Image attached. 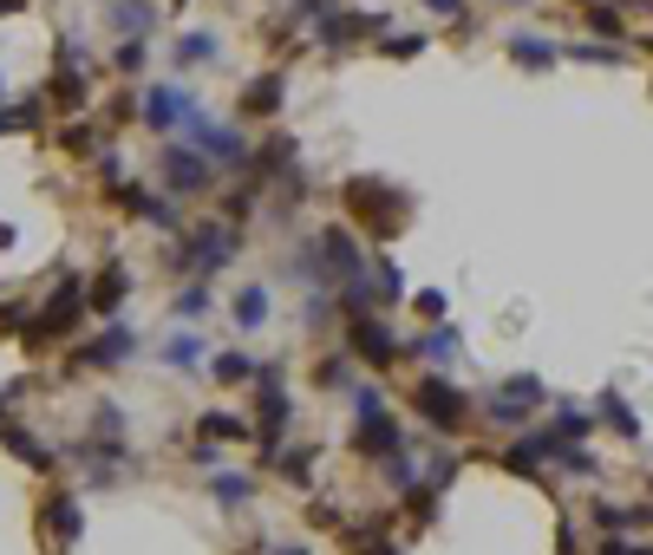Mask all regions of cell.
Returning a JSON list of instances; mask_svg holds the SVG:
<instances>
[{"instance_id": "8992f818", "label": "cell", "mask_w": 653, "mask_h": 555, "mask_svg": "<svg viewBox=\"0 0 653 555\" xmlns=\"http://www.w3.org/2000/svg\"><path fill=\"white\" fill-rule=\"evenodd\" d=\"M157 177H164V196L190 203V196H203V190L216 183V164H209L196 144H164V150H157Z\"/></svg>"}, {"instance_id": "836d02e7", "label": "cell", "mask_w": 653, "mask_h": 555, "mask_svg": "<svg viewBox=\"0 0 653 555\" xmlns=\"http://www.w3.org/2000/svg\"><path fill=\"white\" fill-rule=\"evenodd\" d=\"M255 373H262V366H255V360H249L242 347H229V353H216V379H222V386H249Z\"/></svg>"}, {"instance_id": "6da1fadb", "label": "cell", "mask_w": 653, "mask_h": 555, "mask_svg": "<svg viewBox=\"0 0 653 555\" xmlns=\"http://www.w3.org/2000/svg\"><path fill=\"white\" fill-rule=\"evenodd\" d=\"M85 307H92V301H85V275H59V288L46 294V307H33V321L20 327V347H26V353H52V347L78 327Z\"/></svg>"}, {"instance_id": "e575fe53", "label": "cell", "mask_w": 653, "mask_h": 555, "mask_svg": "<svg viewBox=\"0 0 653 555\" xmlns=\"http://www.w3.org/2000/svg\"><path fill=\"white\" fill-rule=\"evenodd\" d=\"M170 314H177V321H203V314H209V288H203V275H196L190 288H177V301H170Z\"/></svg>"}, {"instance_id": "db71d44e", "label": "cell", "mask_w": 653, "mask_h": 555, "mask_svg": "<svg viewBox=\"0 0 653 555\" xmlns=\"http://www.w3.org/2000/svg\"><path fill=\"white\" fill-rule=\"evenodd\" d=\"M268 555H307V550H268Z\"/></svg>"}, {"instance_id": "4316f807", "label": "cell", "mask_w": 653, "mask_h": 555, "mask_svg": "<svg viewBox=\"0 0 653 555\" xmlns=\"http://www.w3.org/2000/svg\"><path fill=\"white\" fill-rule=\"evenodd\" d=\"M209 491H216V504H229V510H249V504H255V478H249V471H216Z\"/></svg>"}, {"instance_id": "681fc988", "label": "cell", "mask_w": 653, "mask_h": 555, "mask_svg": "<svg viewBox=\"0 0 653 555\" xmlns=\"http://www.w3.org/2000/svg\"><path fill=\"white\" fill-rule=\"evenodd\" d=\"M432 13H445V20H464V0H425Z\"/></svg>"}, {"instance_id": "603a6c76", "label": "cell", "mask_w": 653, "mask_h": 555, "mask_svg": "<svg viewBox=\"0 0 653 555\" xmlns=\"http://www.w3.org/2000/svg\"><path fill=\"white\" fill-rule=\"evenodd\" d=\"M458 347H464V340H458V327H425L406 353H419L425 366H451V353H458Z\"/></svg>"}, {"instance_id": "bcb514c9", "label": "cell", "mask_w": 653, "mask_h": 555, "mask_svg": "<svg viewBox=\"0 0 653 555\" xmlns=\"http://www.w3.org/2000/svg\"><path fill=\"white\" fill-rule=\"evenodd\" d=\"M451 478H458V458H445V451H438V458H432V484H438V491H445V484H451Z\"/></svg>"}, {"instance_id": "60d3db41", "label": "cell", "mask_w": 653, "mask_h": 555, "mask_svg": "<svg viewBox=\"0 0 653 555\" xmlns=\"http://www.w3.org/2000/svg\"><path fill=\"white\" fill-rule=\"evenodd\" d=\"M340 0H288V20H327Z\"/></svg>"}, {"instance_id": "ba28073f", "label": "cell", "mask_w": 653, "mask_h": 555, "mask_svg": "<svg viewBox=\"0 0 653 555\" xmlns=\"http://www.w3.org/2000/svg\"><path fill=\"white\" fill-rule=\"evenodd\" d=\"M347 347H353L373 373H392V366L406 360V340H399L392 321H379V314H353V321H347Z\"/></svg>"}, {"instance_id": "83f0119b", "label": "cell", "mask_w": 653, "mask_h": 555, "mask_svg": "<svg viewBox=\"0 0 653 555\" xmlns=\"http://www.w3.org/2000/svg\"><path fill=\"white\" fill-rule=\"evenodd\" d=\"M595 419H608V432H615V438H628V445L641 438V419L628 412V399H621V393H602V406H595Z\"/></svg>"}, {"instance_id": "816d5d0a", "label": "cell", "mask_w": 653, "mask_h": 555, "mask_svg": "<svg viewBox=\"0 0 653 555\" xmlns=\"http://www.w3.org/2000/svg\"><path fill=\"white\" fill-rule=\"evenodd\" d=\"M7 406H13V399H7V393H0V425H7Z\"/></svg>"}, {"instance_id": "f6af8a7d", "label": "cell", "mask_w": 653, "mask_h": 555, "mask_svg": "<svg viewBox=\"0 0 653 555\" xmlns=\"http://www.w3.org/2000/svg\"><path fill=\"white\" fill-rule=\"evenodd\" d=\"M26 321H33V307H26V301H7V307H0V327H7V334H13V327H26Z\"/></svg>"}, {"instance_id": "484cf974", "label": "cell", "mask_w": 653, "mask_h": 555, "mask_svg": "<svg viewBox=\"0 0 653 555\" xmlns=\"http://www.w3.org/2000/svg\"><path fill=\"white\" fill-rule=\"evenodd\" d=\"M111 26H118L124 39H144V33L157 26V7H150V0H111Z\"/></svg>"}, {"instance_id": "7402d4cb", "label": "cell", "mask_w": 653, "mask_h": 555, "mask_svg": "<svg viewBox=\"0 0 653 555\" xmlns=\"http://www.w3.org/2000/svg\"><path fill=\"white\" fill-rule=\"evenodd\" d=\"M0 445H7L26 471H52V451H46V438H39V432H26V425H0Z\"/></svg>"}, {"instance_id": "4dcf8cb0", "label": "cell", "mask_w": 653, "mask_h": 555, "mask_svg": "<svg viewBox=\"0 0 653 555\" xmlns=\"http://www.w3.org/2000/svg\"><path fill=\"white\" fill-rule=\"evenodd\" d=\"M46 124V98H20V105H0V131H39Z\"/></svg>"}, {"instance_id": "11a10c76", "label": "cell", "mask_w": 653, "mask_h": 555, "mask_svg": "<svg viewBox=\"0 0 653 555\" xmlns=\"http://www.w3.org/2000/svg\"><path fill=\"white\" fill-rule=\"evenodd\" d=\"M504 7H523V0H504Z\"/></svg>"}, {"instance_id": "5b68a950", "label": "cell", "mask_w": 653, "mask_h": 555, "mask_svg": "<svg viewBox=\"0 0 653 555\" xmlns=\"http://www.w3.org/2000/svg\"><path fill=\"white\" fill-rule=\"evenodd\" d=\"M412 406H419V419H425V425H438V432H464V425H471V412H477V406H471V393H464V386H451L438 366L412 386Z\"/></svg>"}, {"instance_id": "7bdbcfd3", "label": "cell", "mask_w": 653, "mask_h": 555, "mask_svg": "<svg viewBox=\"0 0 653 555\" xmlns=\"http://www.w3.org/2000/svg\"><path fill=\"white\" fill-rule=\"evenodd\" d=\"M445 307H451L445 288H419V314H425V321H445Z\"/></svg>"}, {"instance_id": "74e56055", "label": "cell", "mask_w": 653, "mask_h": 555, "mask_svg": "<svg viewBox=\"0 0 653 555\" xmlns=\"http://www.w3.org/2000/svg\"><path fill=\"white\" fill-rule=\"evenodd\" d=\"M549 432L582 445V438H589V412H576V406H549Z\"/></svg>"}, {"instance_id": "7a4b0ae2", "label": "cell", "mask_w": 653, "mask_h": 555, "mask_svg": "<svg viewBox=\"0 0 653 555\" xmlns=\"http://www.w3.org/2000/svg\"><path fill=\"white\" fill-rule=\"evenodd\" d=\"M340 203H347V209L373 229V242H392V229H399V222H406V209H412V203H406L392 183H379V177H353V183L340 190Z\"/></svg>"}, {"instance_id": "3957f363", "label": "cell", "mask_w": 653, "mask_h": 555, "mask_svg": "<svg viewBox=\"0 0 653 555\" xmlns=\"http://www.w3.org/2000/svg\"><path fill=\"white\" fill-rule=\"evenodd\" d=\"M235 249H242V236H235L229 222H196V229L177 236L170 268H183V275H216L222 262H235Z\"/></svg>"}, {"instance_id": "7dc6e473", "label": "cell", "mask_w": 653, "mask_h": 555, "mask_svg": "<svg viewBox=\"0 0 653 555\" xmlns=\"http://www.w3.org/2000/svg\"><path fill=\"white\" fill-rule=\"evenodd\" d=\"M360 555H406L399 543H386V536H360Z\"/></svg>"}, {"instance_id": "f1b7e54d", "label": "cell", "mask_w": 653, "mask_h": 555, "mask_svg": "<svg viewBox=\"0 0 653 555\" xmlns=\"http://www.w3.org/2000/svg\"><path fill=\"white\" fill-rule=\"evenodd\" d=\"M268 307H275V301H268V288H242V294H235V327H242V334L268 327Z\"/></svg>"}, {"instance_id": "c3c4849f", "label": "cell", "mask_w": 653, "mask_h": 555, "mask_svg": "<svg viewBox=\"0 0 653 555\" xmlns=\"http://www.w3.org/2000/svg\"><path fill=\"white\" fill-rule=\"evenodd\" d=\"M595 555H634V543H621V536H602V543H595Z\"/></svg>"}, {"instance_id": "6f0895ef", "label": "cell", "mask_w": 653, "mask_h": 555, "mask_svg": "<svg viewBox=\"0 0 653 555\" xmlns=\"http://www.w3.org/2000/svg\"><path fill=\"white\" fill-rule=\"evenodd\" d=\"M170 7H183V0H170Z\"/></svg>"}, {"instance_id": "d590c367", "label": "cell", "mask_w": 653, "mask_h": 555, "mask_svg": "<svg viewBox=\"0 0 653 555\" xmlns=\"http://www.w3.org/2000/svg\"><path fill=\"white\" fill-rule=\"evenodd\" d=\"M196 360H203V340H196V334H170V340H164V366H177V373H190Z\"/></svg>"}, {"instance_id": "d6986e66", "label": "cell", "mask_w": 653, "mask_h": 555, "mask_svg": "<svg viewBox=\"0 0 653 555\" xmlns=\"http://www.w3.org/2000/svg\"><path fill=\"white\" fill-rule=\"evenodd\" d=\"M124 294H131V268H124V262H105V268L85 281V301H92L98 314H118V307H124Z\"/></svg>"}, {"instance_id": "30bf717a", "label": "cell", "mask_w": 653, "mask_h": 555, "mask_svg": "<svg viewBox=\"0 0 653 555\" xmlns=\"http://www.w3.org/2000/svg\"><path fill=\"white\" fill-rule=\"evenodd\" d=\"M131 353H137V334L131 327H105L98 340H85V347L65 353V373H105V366H124Z\"/></svg>"}, {"instance_id": "f546056e", "label": "cell", "mask_w": 653, "mask_h": 555, "mask_svg": "<svg viewBox=\"0 0 653 555\" xmlns=\"http://www.w3.org/2000/svg\"><path fill=\"white\" fill-rule=\"evenodd\" d=\"M216 52H222V46H216V33H183V39L170 46V59H177V65H209Z\"/></svg>"}, {"instance_id": "d6a6232c", "label": "cell", "mask_w": 653, "mask_h": 555, "mask_svg": "<svg viewBox=\"0 0 653 555\" xmlns=\"http://www.w3.org/2000/svg\"><path fill=\"white\" fill-rule=\"evenodd\" d=\"M373 288H379V307H399L406 301V275H399V262H373Z\"/></svg>"}, {"instance_id": "44dd1931", "label": "cell", "mask_w": 653, "mask_h": 555, "mask_svg": "<svg viewBox=\"0 0 653 555\" xmlns=\"http://www.w3.org/2000/svg\"><path fill=\"white\" fill-rule=\"evenodd\" d=\"M52 144H59L65 157H105V131H98L92 118H72V124H59V131H52Z\"/></svg>"}, {"instance_id": "8fae6325", "label": "cell", "mask_w": 653, "mask_h": 555, "mask_svg": "<svg viewBox=\"0 0 653 555\" xmlns=\"http://www.w3.org/2000/svg\"><path fill=\"white\" fill-rule=\"evenodd\" d=\"M536 406H543V379H536V373H517V379H504V386H497V399H491V425L523 432Z\"/></svg>"}, {"instance_id": "d4e9b609", "label": "cell", "mask_w": 653, "mask_h": 555, "mask_svg": "<svg viewBox=\"0 0 653 555\" xmlns=\"http://www.w3.org/2000/svg\"><path fill=\"white\" fill-rule=\"evenodd\" d=\"M582 20H589V33H602V39H628V13H621V0H589L582 7Z\"/></svg>"}, {"instance_id": "ee69618b", "label": "cell", "mask_w": 653, "mask_h": 555, "mask_svg": "<svg viewBox=\"0 0 653 555\" xmlns=\"http://www.w3.org/2000/svg\"><path fill=\"white\" fill-rule=\"evenodd\" d=\"M366 412H386V393H379V386H360V393H353V419H366Z\"/></svg>"}, {"instance_id": "cb8c5ba5", "label": "cell", "mask_w": 653, "mask_h": 555, "mask_svg": "<svg viewBox=\"0 0 653 555\" xmlns=\"http://www.w3.org/2000/svg\"><path fill=\"white\" fill-rule=\"evenodd\" d=\"M196 438H209V445H229V438H235V445H242V438H255V425H249L242 412H203V419H196Z\"/></svg>"}, {"instance_id": "2e32d148", "label": "cell", "mask_w": 653, "mask_h": 555, "mask_svg": "<svg viewBox=\"0 0 653 555\" xmlns=\"http://www.w3.org/2000/svg\"><path fill=\"white\" fill-rule=\"evenodd\" d=\"M353 451H360V458H373V464L399 458V451H406V438H399L392 412H366V419H353Z\"/></svg>"}, {"instance_id": "ab89813d", "label": "cell", "mask_w": 653, "mask_h": 555, "mask_svg": "<svg viewBox=\"0 0 653 555\" xmlns=\"http://www.w3.org/2000/svg\"><path fill=\"white\" fill-rule=\"evenodd\" d=\"M589 517H595V530H602V536H621V530H628V504H595Z\"/></svg>"}, {"instance_id": "e0dca14e", "label": "cell", "mask_w": 653, "mask_h": 555, "mask_svg": "<svg viewBox=\"0 0 653 555\" xmlns=\"http://www.w3.org/2000/svg\"><path fill=\"white\" fill-rule=\"evenodd\" d=\"M190 105H196V98H190L183 85H150V92H144V124H150V131H177Z\"/></svg>"}, {"instance_id": "ffe728a7", "label": "cell", "mask_w": 653, "mask_h": 555, "mask_svg": "<svg viewBox=\"0 0 653 555\" xmlns=\"http://www.w3.org/2000/svg\"><path fill=\"white\" fill-rule=\"evenodd\" d=\"M504 52H510V59H517L523 72H549V65L563 59V52H556V46H549L543 33H510V39H504Z\"/></svg>"}, {"instance_id": "277c9868", "label": "cell", "mask_w": 653, "mask_h": 555, "mask_svg": "<svg viewBox=\"0 0 653 555\" xmlns=\"http://www.w3.org/2000/svg\"><path fill=\"white\" fill-rule=\"evenodd\" d=\"M183 131H190L183 144H196V150H203L209 164H235V170H249V164H255V150H249V137H242L235 124H222V118H209L203 105H190V111H183Z\"/></svg>"}, {"instance_id": "ac0fdd59", "label": "cell", "mask_w": 653, "mask_h": 555, "mask_svg": "<svg viewBox=\"0 0 653 555\" xmlns=\"http://www.w3.org/2000/svg\"><path fill=\"white\" fill-rule=\"evenodd\" d=\"M281 98H288V79H281V72H262V79H249V92L235 98V118H275Z\"/></svg>"}, {"instance_id": "9c48e42d", "label": "cell", "mask_w": 653, "mask_h": 555, "mask_svg": "<svg viewBox=\"0 0 653 555\" xmlns=\"http://www.w3.org/2000/svg\"><path fill=\"white\" fill-rule=\"evenodd\" d=\"M314 242H321V275H327V288H340V281H353V275H366V249H360V236H353L347 222H334V229H321Z\"/></svg>"}, {"instance_id": "52a82bcc", "label": "cell", "mask_w": 653, "mask_h": 555, "mask_svg": "<svg viewBox=\"0 0 653 555\" xmlns=\"http://www.w3.org/2000/svg\"><path fill=\"white\" fill-rule=\"evenodd\" d=\"M288 419H294V399H288V386H281V366H262V373H255V445H262V451H281Z\"/></svg>"}, {"instance_id": "8d00e7d4", "label": "cell", "mask_w": 653, "mask_h": 555, "mask_svg": "<svg viewBox=\"0 0 653 555\" xmlns=\"http://www.w3.org/2000/svg\"><path fill=\"white\" fill-rule=\"evenodd\" d=\"M314 386H321V393H340V386H353V360H347V353H327V360L314 366Z\"/></svg>"}, {"instance_id": "b9f144b4", "label": "cell", "mask_w": 653, "mask_h": 555, "mask_svg": "<svg viewBox=\"0 0 653 555\" xmlns=\"http://www.w3.org/2000/svg\"><path fill=\"white\" fill-rule=\"evenodd\" d=\"M118 72H144V39H118Z\"/></svg>"}, {"instance_id": "680465c9", "label": "cell", "mask_w": 653, "mask_h": 555, "mask_svg": "<svg viewBox=\"0 0 653 555\" xmlns=\"http://www.w3.org/2000/svg\"><path fill=\"white\" fill-rule=\"evenodd\" d=\"M582 7H589V0H582Z\"/></svg>"}, {"instance_id": "9a60e30c", "label": "cell", "mask_w": 653, "mask_h": 555, "mask_svg": "<svg viewBox=\"0 0 653 555\" xmlns=\"http://www.w3.org/2000/svg\"><path fill=\"white\" fill-rule=\"evenodd\" d=\"M379 26H386L379 13H353V7H334V13H327L314 33H321V46H327V52H353V46H360L366 33H379Z\"/></svg>"}, {"instance_id": "4fadbf2b", "label": "cell", "mask_w": 653, "mask_h": 555, "mask_svg": "<svg viewBox=\"0 0 653 555\" xmlns=\"http://www.w3.org/2000/svg\"><path fill=\"white\" fill-rule=\"evenodd\" d=\"M111 209H124V216H137V222H157V229H177V196H157V190H144V183H131V177L111 183Z\"/></svg>"}, {"instance_id": "1f68e13d", "label": "cell", "mask_w": 653, "mask_h": 555, "mask_svg": "<svg viewBox=\"0 0 653 555\" xmlns=\"http://www.w3.org/2000/svg\"><path fill=\"white\" fill-rule=\"evenodd\" d=\"M569 59H576V65H621L628 46H615V39H582V46H569Z\"/></svg>"}, {"instance_id": "9f6ffc18", "label": "cell", "mask_w": 653, "mask_h": 555, "mask_svg": "<svg viewBox=\"0 0 653 555\" xmlns=\"http://www.w3.org/2000/svg\"><path fill=\"white\" fill-rule=\"evenodd\" d=\"M0 98H7V85H0Z\"/></svg>"}, {"instance_id": "f5cc1de1", "label": "cell", "mask_w": 653, "mask_h": 555, "mask_svg": "<svg viewBox=\"0 0 653 555\" xmlns=\"http://www.w3.org/2000/svg\"><path fill=\"white\" fill-rule=\"evenodd\" d=\"M634 39H641V46H648V52H653V33H634Z\"/></svg>"}, {"instance_id": "f907efd6", "label": "cell", "mask_w": 653, "mask_h": 555, "mask_svg": "<svg viewBox=\"0 0 653 555\" xmlns=\"http://www.w3.org/2000/svg\"><path fill=\"white\" fill-rule=\"evenodd\" d=\"M7 13H26V0H0V20H7Z\"/></svg>"}, {"instance_id": "5bb4252c", "label": "cell", "mask_w": 653, "mask_h": 555, "mask_svg": "<svg viewBox=\"0 0 653 555\" xmlns=\"http://www.w3.org/2000/svg\"><path fill=\"white\" fill-rule=\"evenodd\" d=\"M39 536H46L52 550H72V543L85 536V510H78V497L52 491V497L39 504Z\"/></svg>"}, {"instance_id": "7c38bea8", "label": "cell", "mask_w": 653, "mask_h": 555, "mask_svg": "<svg viewBox=\"0 0 653 555\" xmlns=\"http://www.w3.org/2000/svg\"><path fill=\"white\" fill-rule=\"evenodd\" d=\"M85 98H92V85H85V65L72 59V33H59V59H52V79H46V105L78 111Z\"/></svg>"}, {"instance_id": "f35d334b", "label": "cell", "mask_w": 653, "mask_h": 555, "mask_svg": "<svg viewBox=\"0 0 653 555\" xmlns=\"http://www.w3.org/2000/svg\"><path fill=\"white\" fill-rule=\"evenodd\" d=\"M425 46H432V39H425V33H399V39H392V33H386V39H379V52H386V59H419V52H425Z\"/></svg>"}]
</instances>
